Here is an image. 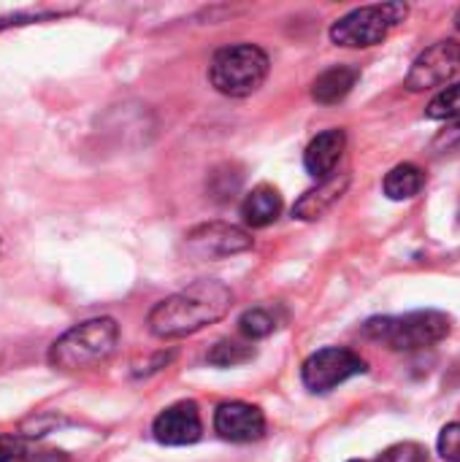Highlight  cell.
<instances>
[{
    "instance_id": "cell-1",
    "label": "cell",
    "mask_w": 460,
    "mask_h": 462,
    "mask_svg": "<svg viewBox=\"0 0 460 462\" xmlns=\"http://www.w3.org/2000/svg\"><path fill=\"white\" fill-rule=\"evenodd\" d=\"M233 303V292L222 282H195L187 290L160 300L149 317V333L157 338H184L220 322Z\"/></svg>"
},
{
    "instance_id": "cell-2",
    "label": "cell",
    "mask_w": 460,
    "mask_h": 462,
    "mask_svg": "<svg viewBox=\"0 0 460 462\" xmlns=\"http://www.w3.org/2000/svg\"><path fill=\"white\" fill-rule=\"evenodd\" d=\"M119 341V325L111 317L87 319L65 330L49 349V363L60 371H87L106 363Z\"/></svg>"
},
{
    "instance_id": "cell-3",
    "label": "cell",
    "mask_w": 460,
    "mask_h": 462,
    "mask_svg": "<svg viewBox=\"0 0 460 462\" xmlns=\"http://www.w3.org/2000/svg\"><path fill=\"white\" fill-rule=\"evenodd\" d=\"M268 76V54L255 43L222 46L209 65V81L228 97H247L263 87Z\"/></svg>"
},
{
    "instance_id": "cell-4",
    "label": "cell",
    "mask_w": 460,
    "mask_h": 462,
    "mask_svg": "<svg viewBox=\"0 0 460 462\" xmlns=\"http://www.w3.org/2000/svg\"><path fill=\"white\" fill-rule=\"evenodd\" d=\"M453 330V322L442 311H412L404 317H377L369 319L363 333L374 341L388 344L396 352H418L439 344Z\"/></svg>"
},
{
    "instance_id": "cell-5",
    "label": "cell",
    "mask_w": 460,
    "mask_h": 462,
    "mask_svg": "<svg viewBox=\"0 0 460 462\" xmlns=\"http://www.w3.org/2000/svg\"><path fill=\"white\" fill-rule=\"evenodd\" d=\"M409 8L404 3H380V5H363L350 14H344L331 27V41L336 46L347 49H366L377 46L388 38L393 27H399L407 19Z\"/></svg>"
},
{
    "instance_id": "cell-6",
    "label": "cell",
    "mask_w": 460,
    "mask_h": 462,
    "mask_svg": "<svg viewBox=\"0 0 460 462\" xmlns=\"http://www.w3.org/2000/svg\"><path fill=\"white\" fill-rule=\"evenodd\" d=\"M361 374H366V360H361L352 349L328 346V349L314 352L304 363L301 379L312 393H331L342 382L361 376Z\"/></svg>"
},
{
    "instance_id": "cell-7",
    "label": "cell",
    "mask_w": 460,
    "mask_h": 462,
    "mask_svg": "<svg viewBox=\"0 0 460 462\" xmlns=\"http://www.w3.org/2000/svg\"><path fill=\"white\" fill-rule=\"evenodd\" d=\"M460 70V43L458 41H439L428 46L407 73L409 92H426L434 87L447 84Z\"/></svg>"
},
{
    "instance_id": "cell-8",
    "label": "cell",
    "mask_w": 460,
    "mask_h": 462,
    "mask_svg": "<svg viewBox=\"0 0 460 462\" xmlns=\"http://www.w3.org/2000/svg\"><path fill=\"white\" fill-rule=\"evenodd\" d=\"M187 246L192 254L203 260H220V257H233L247 249H252V238L247 230L228 225V222H209L187 233Z\"/></svg>"
},
{
    "instance_id": "cell-9",
    "label": "cell",
    "mask_w": 460,
    "mask_h": 462,
    "mask_svg": "<svg viewBox=\"0 0 460 462\" xmlns=\"http://www.w3.org/2000/svg\"><path fill=\"white\" fill-rule=\"evenodd\" d=\"M152 433L165 447H187L195 444L203 433L201 414L195 403H174L165 411L157 414Z\"/></svg>"
},
{
    "instance_id": "cell-10",
    "label": "cell",
    "mask_w": 460,
    "mask_h": 462,
    "mask_svg": "<svg viewBox=\"0 0 460 462\" xmlns=\"http://www.w3.org/2000/svg\"><path fill=\"white\" fill-rule=\"evenodd\" d=\"M214 430L233 444L258 441L266 433V417L258 406L249 403H222L214 414Z\"/></svg>"
},
{
    "instance_id": "cell-11",
    "label": "cell",
    "mask_w": 460,
    "mask_h": 462,
    "mask_svg": "<svg viewBox=\"0 0 460 462\" xmlns=\"http://www.w3.org/2000/svg\"><path fill=\"white\" fill-rule=\"evenodd\" d=\"M347 146V133L342 127L325 130L320 135H314L304 152V165L314 179H328L331 171L336 168V162L342 160Z\"/></svg>"
},
{
    "instance_id": "cell-12",
    "label": "cell",
    "mask_w": 460,
    "mask_h": 462,
    "mask_svg": "<svg viewBox=\"0 0 460 462\" xmlns=\"http://www.w3.org/2000/svg\"><path fill=\"white\" fill-rule=\"evenodd\" d=\"M350 187V176L347 173H342V176H328V179H323L314 189H309L296 206H293V217H298V219H306V222H312V219H320L342 195H344V189Z\"/></svg>"
},
{
    "instance_id": "cell-13",
    "label": "cell",
    "mask_w": 460,
    "mask_h": 462,
    "mask_svg": "<svg viewBox=\"0 0 460 462\" xmlns=\"http://www.w3.org/2000/svg\"><path fill=\"white\" fill-rule=\"evenodd\" d=\"M361 79V70L352 68V65H336V68H328L325 73H320L312 84V97L323 106H333V103H342L352 87L358 84Z\"/></svg>"
},
{
    "instance_id": "cell-14",
    "label": "cell",
    "mask_w": 460,
    "mask_h": 462,
    "mask_svg": "<svg viewBox=\"0 0 460 462\" xmlns=\"http://www.w3.org/2000/svg\"><path fill=\"white\" fill-rule=\"evenodd\" d=\"M279 214H282V195L268 184L255 187L241 203V217L249 227H268L271 222L279 219Z\"/></svg>"
},
{
    "instance_id": "cell-15",
    "label": "cell",
    "mask_w": 460,
    "mask_h": 462,
    "mask_svg": "<svg viewBox=\"0 0 460 462\" xmlns=\"http://www.w3.org/2000/svg\"><path fill=\"white\" fill-rule=\"evenodd\" d=\"M423 184H426V173L412 162H401L385 176L382 187L390 200H409L423 189Z\"/></svg>"
},
{
    "instance_id": "cell-16",
    "label": "cell",
    "mask_w": 460,
    "mask_h": 462,
    "mask_svg": "<svg viewBox=\"0 0 460 462\" xmlns=\"http://www.w3.org/2000/svg\"><path fill=\"white\" fill-rule=\"evenodd\" d=\"M255 357V346L252 344H244V341H220L211 352H209V363L217 365V368H236V365H244V363H252Z\"/></svg>"
},
{
    "instance_id": "cell-17",
    "label": "cell",
    "mask_w": 460,
    "mask_h": 462,
    "mask_svg": "<svg viewBox=\"0 0 460 462\" xmlns=\"http://www.w3.org/2000/svg\"><path fill=\"white\" fill-rule=\"evenodd\" d=\"M239 330H241V336H247L249 341L266 338V336H271V333L277 330V319H274V314H271L268 309H249V311L241 314Z\"/></svg>"
},
{
    "instance_id": "cell-18",
    "label": "cell",
    "mask_w": 460,
    "mask_h": 462,
    "mask_svg": "<svg viewBox=\"0 0 460 462\" xmlns=\"http://www.w3.org/2000/svg\"><path fill=\"white\" fill-rule=\"evenodd\" d=\"M431 119H458L460 116V84L442 89L426 108Z\"/></svg>"
},
{
    "instance_id": "cell-19",
    "label": "cell",
    "mask_w": 460,
    "mask_h": 462,
    "mask_svg": "<svg viewBox=\"0 0 460 462\" xmlns=\"http://www.w3.org/2000/svg\"><path fill=\"white\" fill-rule=\"evenodd\" d=\"M377 462H428V452L420 444H396Z\"/></svg>"
},
{
    "instance_id": "cell-20",
    "label": "cell",
    "mask_w": 460,
    "mask_h": 462,
    "mask_svg": "<svg viewBox=\"0 0 460 462\" xmlns=\"http://www.w3.org/2000/svg\"><path fill=\"white\" fill-rule=\"evenodd\" d=\"M439 455L447 462H460V422L447 425L439 433Z\"/></svg>"
},
{
    "instance_id": "cell-21",
    "label": "cell",
    "mask_w": 460,
    "mask_h": 462,
    "mask_svg": "<svg viewBox=\"0 0 460 462\" xmlns=\"http://www.w3.org/2000/svg\"><path fill=\"white\" fill-rule=\"evenodd\" d=\"M437 154H445V152H453V149H460V116L458 119H453V125L445 130V133H439L437 138H434V146H431Z\"/></svg>"
},
{
    "instance_id": "cell-22",
    "label": "cell",
    "mask_w": 460,
    "mask_h": 462,
    "mask_svg": "<svg viewBox=\"0 0 460 462\" xmlns=\"http://www.w3.org/2000/svg\"><path fill=\"white\" fill-rule=\"evenodd\" d=\"M24 455V444L19 436H0V462H14Z\"/></svg>"
},
{
    "instance_id": "cell-23",
    "label": "cell",
    "mask_w": 460,
    "mask_h": 462,
    "mask_svg": "<svg viewBox=\"0 0 460 462\" xmlns=\"http://www.w3.org/2000/svg\"><path fill=\"white\" fill-rule=\"evenodd\" d=\"M455 30H458V38H460V8H458V14H455Z\"/></svg>"
},
{
    "instance_id": "cell-24",
    "label": "cell",
    "mask_w": 460,
    "mask_h": 462,
    "mask_svg": "<svg viewBox=\"0 0 460 462\" xmlns=\"http://www.w3.org/2000/svg\"><path fill=\"white\" fill-rule=\"evenodd\" d=\"M350 462H363V460H350Z\"/></svg>"
}]
</instances>
